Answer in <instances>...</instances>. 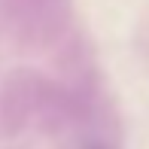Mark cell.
<instances>
[{"label": "cell", "mask_w": 149, "mask_h": 149, "mask_svg": "<svg viewBox=\"0 0 149 149\" xmlns=\"http://www.w3.org/2000/svg\"><path fill=\"white\" fill-rule=\"evenodd\" d=\"M88 149H104V146H97V143H94V146H88Z\"/></svg>", "instance_id": "6da1fadb"}]
</instances>
